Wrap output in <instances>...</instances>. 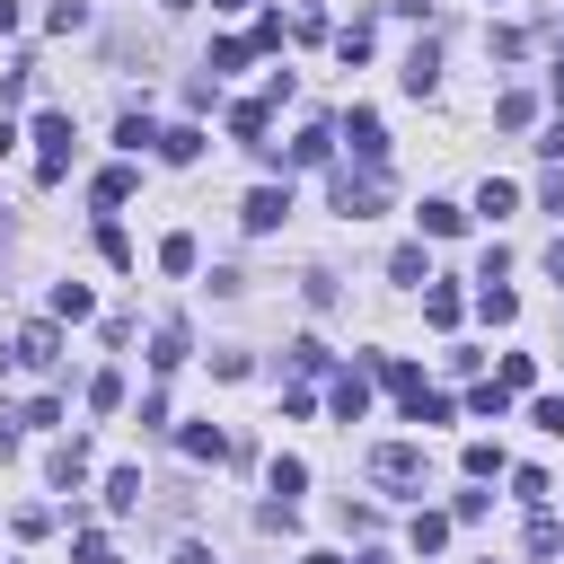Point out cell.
I'll return each mask as SVG.
<instances>
[{
	"label": "cell",
	"instance_id": "7",
	"mask_svg": "<svg viewBox=\"0 0 564 564\" xmlns=\"http://www.w3.org/2000/svg\"><path fill=\"white\" fill-rule=\"evenodd\" d=\"M397 80H406V98H433V89H441V53H433V44H414Z\"/></svg>",
	"mask_w": 564,
	"mask_h": 564
},
{
	"label": "cell",
	"instance_id": "33",
	"mask_svg": "<svg viewBox=\"0 0 564 564\" xmlns=\"http://www.w3.org/2000/svg\"><path fill=\"white\" fill-rule=\"evenodd\" d=\"M10 27H18V0H0V36H10Z\"/></svg>",
	"mask_w": 564,
	"mask_h": 564
},
{
	"label": "cell",
	"instance_id": "28",
	"mask_svg": "<svg viewBox=\"0 0 564 564\" xmlns=\"http://www.w3.org/2000/svg\"><path fill=\"white\" fill-rule=\"evenodd\" d=\"M247 53H256V44H239V36H221V44H211V80H221V70H239Z\"/></svg>",
	"mask_w": 564,
	"mask_h": 564
},
{
	"label": "cell",
	"instance_id": "26",
	"mask_svg": "<svg viewBox=\"0 0 564 564\" xmlns=\"http://www.w3.org/2000/svg\"><path fill=\"white\" fill-rule=\"evenodd\" d=\"M89 309H98V300L80 292V282H62V292H53V318H89Z\"/></svg>",
	"mask_w": 564,
	"mask_h": 564
},
{
	"label": "cell",
	"instance_id": "15",
	"mask_svg": "<svg viewBox=\"0 0 564 564\" xmlns=\"http://www.w3.org/2000/svg\"><path fill=\"white\" fill-rule=\"evenodd\" d=\"M538 380V352H503V380H493V388H503V397H521Z\"/></svg>",
	"mask_w": 564,
	"mask_h": 564
},
{
	"label": "cell",
	"instance_id": "37",
	"mask_svg": "<svg viewBox=\"0 0 564 564\" xmlns=\"http://www.w3.org/2000/svg\"><path fill=\"white\" fill-rule=\"evenodd\" d=\"M485 564H493V555H485Z\"/></svg>",
	"mask_w": 564,
	"mask_h": 564
},
{
	"label": "cell",
	"instance_id": "24",
	"mask_svg": "<svg viewBox=\"0 0 564 564\" xmlns=\"http://www.w3.org/2000/svg\"><path fill=\"white\" fill-rule=\"evenodd\" d=\"M230 132H239V141H256V151H265V106H230Z\"/></svg>",
	"mask_w": 564,
	"mask_h": 564
},
{
	"label": "cell",
	"instance_id": "25",
	"mask_svg": "<svg viewBox=\"0 0 564 564\" xmlns=\"http://www.w3.org/2000/svg\"><path fill=\"white\" fill-rule=\"evenodd\" d=\"M388 282H433V273H423V247H397L388 256Z\"/></svg>",
	"mask_w": 564,
	"mask_h": 564
},
{
	"label": "cell",
	"instance_id": "2",
	"mask_svg": "<svg viewBox=\"0 0 564 564\" xmlns=\"http://www.w3.org/2000/svg\"><path fill=\"white\" fill-rule=\"evenodd\" d=\"M371 476L397 485V493H414V485H423V450H414V441H380V450H371Z\"/></svg>",
	"mask_w": 564,
	"mask_h": 564
},
{
	"label": "cell",
	"instance_id": "21",
	"mask_svg": "<svg viewBox=\"0 0 564 564\" xmlns=\"http://www.w3.org/2000/svg\"><path fill=\"white\" fill-rule=\"evenodd\" d=\"M106 503H115V512H141V476H132V467L106 476Z\"/></svg>",
	"mask_w": 564,
	"mask_h": 564
},
{
	"label": "cell",
	"instance_id": "36",
	"mask_svg": "<svg viewBox=\"0 0 564 564\" xmlns=\"http://www.w3.org/2000/svg\"><path fill=\"white\" fill-rule=\"evenodd\" d=\"M98 564H115V555H98Z\"/></svg>",
	"mask_w": 564,
	"mask_h": 564
},
{
	"label": "cell",
	"instance_id": "18",
	"mask_svg": "<svg viewBox=\"0 0 564 564\" xmlns=\"http://www.w3.org/2000/svg\"><path fill=\"white\" fill-rule=\"evenodd\" d=\"M423 318H433V326H459V292H450V282H433V292H423Z\"/></svg>",
	"mask_w": 564,
	"mask_h": 564
},
{
	"label": "cell",
	"instance_id": "35",
	"mask_svg": "<svg viewBox=\"0 0 564 564\" xmlns=\"http://www.w3.org/2000/svg\"><path fill=\"white\" fill-rule=\"evenodd\" d=\"M211 10H239V0H211Z\"/></svg>",
	"mask_w": 564,
	"mask_h": 564
},
{
	"label": "cell",
	"instance_id": "32",
	"mask_svg": "<svg viewBox=\"0 0 564 564\" xmlns=\"http://www.w3.org/2000/svg\"><path fill=\"white\" fill-rule=\"evenodd\" d=\"M177 564H211V547H177Z\"/></svg>",
	"mask_w": 564,
	"mask_h": 564
},
{
	"label": "cell",
	"instance_id": "22",
	"mask_svg": "<svg viewBox=\"0 0 564 564\" xmlns=\"http://www.w3.org/2000/svg\"><path fill=\"white\" fill-rule=\"evenodd\" d=\"M159 265H168V273H194V239L168 230V239H159Z\"/></svg>",
	"mask_w": 564,
	"mask_h": 564
},
{
	"label": "cell",
	"instance_id": "12",
	"mask_svg": "<svg viewBox=\"0 0 564 564\" xmlns=\"http://www.w3.org/2000/svg\"><path fill=\"white\" fill-rule=\"evenodd\" d=\"M292 159H300V168H326V159H335V132H326V124H309V132L292 141Z\"/></svg>",
	"mask_w": 564,
	"mask_h": 564
},
{
	"label": "cell",
	"instance_id": "13",
	"mask_svg": "<svg viewBox=\"0 0 564 564\" xmlns=\"http://www.w3.org/2000/svg\"><path fill=\"white\" fill-rule=\"evenodd\" d=\"M414 221H423V230H433V239H459V230H467V211H459V203H423V211H414Z\"/></svg>",
	"mask_w": 564,
	"mask_h": 564
},
{
	"label": "cell",
	"instance_id": "20",
	"mask_svg": "<svg viewBox=\"0 0 564 564\" xmlns=\"http://www.w3.org/2000/svg\"><path fill=\"white\" fill-rule=\"evenodd\" d=\"M185 362V326H159V344H151V371H177Z\"/></svg>",
	"mask_w": 564,
	"mask_h": 564
},
{
	"label": "cell",
	"instance_id": "27",
	"mask_svg": "<svg viewBox=\"0 0 564 564\" xmlns=\"http://www.w3.org/2000/svg\"><path fill=\"white\" fill-rule=\"evenodd\" d=\"M300 485H309V467H300V459H273V493H282V503H292Z\"/></svg>",
	"mask_w": 564,
	"mask_h": 564
},
{
	"label": "cell",
	"instance_id": "31",
	"mask_svg": "<svg viewBox=\"0 0 564 564\" xmlns=\"http://www.w3.org/2000/svg\"><path fill=\"white\" fill-rule=\"evenodd\" d=\"M124 194H132V168H106V177H98V203H106V211H115V203H124Z\"/></svg>",
	"mask_w": 564,
	"mask_h": 564
},
{
	"label": "cell",
	"instance_id": "30",
	"mask_svg": "<svg viewBox=\"0 0 564 564\" xmlns=\"http://www.w3.org/2000/svg\"><path fill=\"white\" fill-rule=\"evenodd\" d=\"M529 423H538V433H555V441H564V397H538V406H529Z\"/></svg>",
	"mask_w": 564,
	"mask_h": 564
},
{
	"label": "cell",
	"instance_id": "11",
	"mask_svg": "<svg viewBox=\"0 0 564 564\" xmlns=\"http://www.w3.org/2000/svg\"><path fill=\"white\" fill-rule=\"evenodd\" d=\"M476 211H485V221H503V211H521V185H503V177H485V185H476Z\"/></svg>",
	"mask_w": 564,
	"mask_h": 564
},
{
	"label": "cell",
	"instance_id": "8",
	"mask_svg": "<svg viewBox=\"0 0 564 564\" xmlns=\"http://www.w3.org/2000/svg\"><path fill=\"white\" fill-rule=\"evenodd\" d=\"M335 414H344V423L371 414V371H344V380H335Z\"/></svg>",
	"mask_w": 564,
	"mask_h": 564
},
{
	"label": "cell",
	"instance_id": "6",
	"mask_svg": "<svg viewBox=\"0 0 564 564\" xmlns=\"http://www.w3.org/2000/svg\"><path fill=\"white\" fill-rule=\"evenodd\" d=\"M282 211H292V185H256V194H247V211H239V221H247V230L265 239V230H282Z\"/></svg>",
	"mask_w": 564,
	"mask_h": 564
},
{
	"label": "cell",
	"instance_id": "19",
	"mask_svg": "<svg viewBox=\"0 0 564 564\" xmlns=\"http://www.w3.org/2000/svg\"><path fill=\"white\" fill-rule=\"evenodd\" d=\"M80 476H89V450L62 441V450H53V485H80Z\"/></svg>",
	"mask_w": 564,
	"mask_h": 564
},
{
	"label": "cell",
	"instance_id": "4",
	"mask_svg": "<svg viewBox=\"0 0 564 564\" xmlns=\"http://www.w3.org/2000/svg\"><path fill=\"white\" fill-rule=\"evenodd\" d=\"M335 211H344V221H371V211H380V168H362V177L335 168Z\"/></svg>",
	"mask_w": 564,
	"mask_h": 564
},
{
	"label": "cell",
	"instance_id": "29",
	"mask_svg": "<svg viewBox=\"0 0 564 564\" xmlns=\"http://www.w3.org/2000/svg\"><path fill=\"white\" fill-rule=\"evenodd\" d=\"M529 115H538V106H529V98H521V89H512V98H493V124H512V132H521V124H529Z\"/></svg>",
	"mask_w": 564,
	"mask_h": 564
},
{
	"label": "cell",
	"instance_id": "9",
	"mask_svg": "<svg viewBox=\"0 0 564 564\" xmlns=\"http://www.w3.org/2000/svg\"><path fill=\"white\" fill-rule=\"evenodd\" d=\"M159 159H168V168H194V159H203V132H194V124L159 132Z\"/></svg>",
	"mask_w": 564,
	"mask_h": 564
},
{
	"label": "cell",
	"instance_id": "16",
	"mask_svg": "<svg viewBox=\"0 0 564 564\" xmlns=\"http://www.w3.org/2000/svg\"><path fill=\"white\" fill-rule=\"evenodd\" d=\"M115 406H124V371H98L89 380V414H115Z\"/></svg>",
	"mask_w": 564,
	"mask_h": 564
},
{
	"label": "cell",
	"instance_id": "10",
	"mask_svg": "<svg viewBox=\"0 0 564 564\" xmlns=\"http://www.w3.org/2000/svg\"><path fill=\"white\" fill-rule=\"evenodd\" d=\"M406 538H414V555H441V547H450V512H414Z\"/></svg>",
	"mask_w": 564,
	"mask_h": 564
},
{
	"label": "cell",
	"instance_id": "5",
	"mask_svg": "<svg viewBox=\"0 0 564 564\" xmlns=\"http://www.w3.org/2000/svg\"><path fill=\"white\" fill-rule=\"evenodd\" d=\"M10 362H27V371H53V362H62V326H53V318L18 326V344H10Z\"/></svg>",
	"mask_w": 564,
	"mask_h": 564
},
{
	"label": "cell",
	"instance_id": "14",
	"mask_svg": "<svg viewBox=\"0 0 564 564\" xmlns=\"http://www.w3.org/2000/svg\"><path fill=\"white\" fill-rule=\"evenodd\" d=\"M185 459H230V433H211V423H185Z\"/></svg>",
	"mask_w": 564,
	"mask_h": 564
},
{
	"label": "cell",
	"instance_id": "23",
	"mask_svg": "<svg viewBox=\"0 0 564 564\" xmlns=\"http://www.w3.org/2000/svg\"><path fill=\"white\" fill-rule=\"evenodd\" d=\"M467 476H476V485L503 476V450H493V441H467Z\"/></svg>",
	"mask_w": 564,
	"mask_h": 564
},
{
	"label": "cell",
	"instance_id": "3",
	"mask_svg": "<svg viewBox=\"0 0 564 564\" xmlns=\"http://www.w3.org/2000/svg\"><path fill=\"white\" fill-rule=\"evenodd\" d=\"M344 141H352V159H362V168H388V124H380L371 106L344 115Z\"/></svg>",
	"mask_w": 564,
	"mask_h": 564
},
{
	"label": "cell",
	"instance_id": "34",
	"mask_svg": "<svg viewBox=\"0 0 564 564\" xmlns=\"http://www.w3.org/2000/svg\"><path fill=\"white\" fill-rule=\"evenodd\" d=\"M547 98H555V106H564V62H555V80H547Z\"/></svg>",
	"mask_w": 564,
	"mask_h": 564
},
{
	"label": "cell",
	"instance_id": "17",
	"mask_svg": "<svg viewBox=\"0 0 564 564\" xmlns=\"http://www.w3.org/2000/svg\"><path fill=\"white\" fill-rule=\"evenodd\" d=\"M476 309H485V318H493V326H512V318H521V300H512V292H503V282H485V292H476Z\"/></svg>",
	"mask_w": 564,
	"mask_h": 564
},
{
	"label": "cell",
	"instance_id": "1",
	"mask_svg": "<svg viewBox=\"0 0 564 564\" xmlns=\"http://www.w3.org/2000/svg\"><path fill=\"white\" fill-rule=\"evenodd\" d=\"M27 141H36V177H44V185H62V168H70V115H36V132H27Z\"/></svg>",
	"mask_w": 564,
	"mask_h": 564
}]
</instances>
